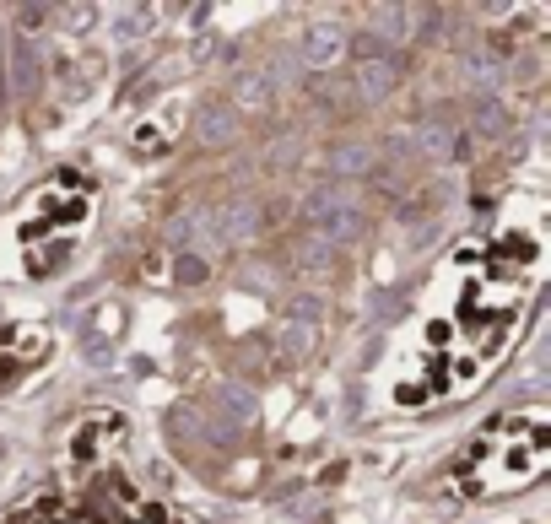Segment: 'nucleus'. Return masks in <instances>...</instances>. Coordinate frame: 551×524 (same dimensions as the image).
Listing matches in <instances>:
<instances>
[{
    "instance_id": "f03ea898",
    "label": "nucleus",
    "mask_w": 551,
    "mask_h": 524,
    "mask_svg": "<svg viewBox=\"0 0 551 524\" xmlns=\"http://www.w3.org/2000/svg\"><path fill=\"white\" fill-rule=\"evenodd\" d=\"M130 438L125 416L92 411L82 433L71 438V481L60 492L33 497L28 508L6 514L0 524H200L173 497L141 487L119 465V443Z\"/></svg>"
},
{
    "instance_id": "f257e3e1",
    "label": "nucleus",
    "mask_w": 551,
    "mask_h": 524,
    "mask_svg": "<svg viewBox=\"0 0 551 524\" xmlns=\"http://www.w3.org/2000/svg\"><path fill=\"white\" fill-rule=\"evenodd\" d=\"M541 276L546 244L535 227H497L460 244L411 308L389 362V400L400 411H433L476 395L519 346Z\"/></svg>"
},
{
    "instance_id": "7ed1b4c3",
    "label": "nucleus",
    "mask_w": 551,
    "mask_h": 524,
    "mask_svg": "<svg viewBox=\"0 0 551 524\" xmlns=\"http://www.w3.org/2000/svg\"><path fill=\"white\" fill-rule=\"evenodd\" d=\"M98 222V184L76 168L49 173L38 190L22 195V206L0 227V276L49 281L76 260L82 238Z\"/></svg>"
},
{
    "instance_id": "20e7f679",
    "label": "nucleus",
    "mask_w": 551,
    "mask_h": 524,
    "mask_svg": "<svg viewBox=\"0 0 551 524\" xmlns=\"http://www.w3.org/2000/svg\"><path fill=\"white\" fill-rule=\"evenodd\" d=\"M546 465H551V416L530 406L514 416H497L470 438V449L454 465V487L470 503H497V497L535 487L546 476Z\"/></svg>"
}]
</instances>
